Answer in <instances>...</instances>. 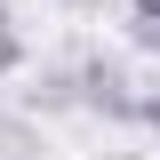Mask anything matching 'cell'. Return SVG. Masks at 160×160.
<instances>
[{
    "label": "cell",
    "instance_id": "cell-2",
    "mask_svg": "<svg viewBox=\"0 0 160 160\" xmlns=\"http://www.w3.org/2000/svg\"><path fill=\"white\" fill-rule=\"evenodd\" d=\"M72 104H80V72H40L32 112H72Z\"/></svg>",
    "mask_w": 160,
    "mask_h": 160
},
{
    "label": "cell",
    "instance_id": "cell-6",
    "mask_svg": "<svg viewBox=\"0 0 160 160\" xmlns=\"http://www.w3.org/2000/svg\"><path fill=\"white\" fill-rule=\"evenodd\" d=\"M64 8H104V0H64Z\"/></svg>",
    "mask_w": 160,
    "mask_h": 160
},
{
    "label": "cell",
    "instance_id": "cell-4",
    "mask_svg": "<svg viewBox=\"0 0 160 160\" xmlns=\"http://www.w3.org/2000/svg\"><path fill=\"white\" fill-rule=\"evenodd\" d=\"M8 72H24V32H16V16H8V0H0V80Z\"/></svg>",
    "mask_w": 160,
    "mask_h": 160
},
{
    "label": "cell",
    "instance_id": "cell-5",
    "mask_svg": "<svg viewBox=\"0 0 160 160\" xmlns=\"http://www.w3.org/2000/svg\"><path fill=\"white\" fill-rule=\"evenodd\" d=\"M136 128H152V136H160V88H144V112H136Z\"/></svg>",
    "mask_w": 160,
    "mask_h": 160
},
{
    "label": "cell",
    "instance_id": "cell-3",
    "mask_svg": "<svg viewBox=\"0 0 160 160\" xmlns=\"http://www.w3.org/2000/svg\"><path fill=\"white\" fill-rule=\"evenodd\" d=\"M128 40L144 56H160V0H128Z\"/></svg>",
    "mask_w": 160,
    "mask_h": 160
},
{
    "label": "cell",
    "instance_id": "cell-1",
    "mask_svg": "<svg viewBox=\"0 0 160 160\" xmlns=\"http://www.w3.org/2000/svg\"><path fill=\"white\" fill-rule=\"evenodd\" d=\"M72 72H80V112H104V120H120V128H128V120L144 112V88L128 80V64H120V56L88 48V56H80Z\"/></svg>",
    "mask_w": 160,
    "mask_h": 160
}]
</instances>
